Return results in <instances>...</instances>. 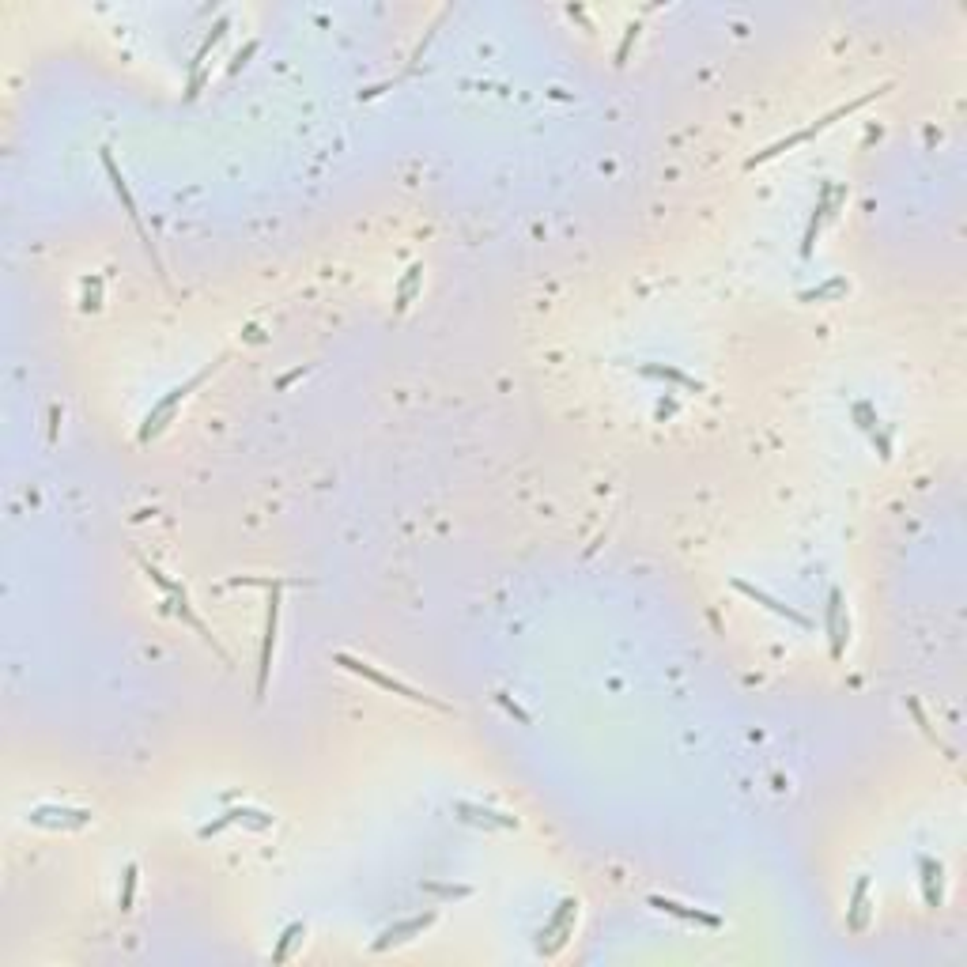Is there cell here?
<instances>
[{
    "label": "cell",
    "mask_w": 967,
    "mask_h": 967,
    "mask_svg": "<svg viewBox=\"0 0 967 967\" xmlns=\"http://www.w3.org/2000/svg\"><path fill=\"white\" fill-rule=\"evenodd\" d=\"M673 412H677V405H673V401H662V405H658V416H662V420H669Z\"/></svg>",
    "instance_id": "cell-33"
},
{
    "label": "cell",
    "mask_w": 967,
    "mask_h": 967,
    "mask_svg": "<svg viewBox=\"0 0 967 967\" xmlns=\"http://www.w3.org/2000/svg\"><path fill=\"white\" fill-rule=\"evenodd\" d=\"M435 918H439V911H424V915H412V918H397V922H390L382 934L371 941V952H390V949H401V945H408V941H416V937H424L431 926H435Z\"/></svg>",
    "instance_id": "cell-12"
},
{
    "label": "cell",
    "mask_w": 967,
    "mask_h": 967,
    "mask_svg": "<svg viewBox=\"0 0 967 967\" xmlns=\"http://www.w3.org/2000/svg\"><path fill=\"white\" fill-rule=\"evenodd\" d=\"M733 590L745 597V601H752V605H760V609H767L771 616H779V620H786V624H794V628L801 631H813L816 624L805 616V612L790 609V605H782L779 597H771L767 590H760V586H752V582H745V578H733Z\"/></svg>",
    "instance_id": "cell-15"
},
{
    "label": "cell",
    "mask_w": 967,
    "mask_h": 967,
    "mask_svg": "<svg viewBox=\"0 0 967 967\" xmlns=\"http://www.w3.org/2000/svg\"><path fill=\"white\" fill-rule=\"evenodd\" d=\"M227 828H246V832H269V828H276V816L265 813V809H254V805H231V809H223L212 824H204L201 839H212V835L227 832Z\"/></svg>",
    "instance_id": "cell-11"
},
{
    "label": "cell",
    "mask_w": 967,
    "mask_h": 967,
    "mask_svg": "<svg viewBox=\"0 0 967 967\" xmlns=\"http://www.w3.org/2000/svg\"><path fill=\"white\" fill-rule=\"evenodd\" d=\"M575 922H578V900H560V907L548 915V922L541 926V934H537V952L541 956H556V952L571 941V934H575Z\"/></svg>",
    "instance_id": "cell-10"
},
{
    "label": "cell",
    "mask_w": 967,
    "mask_h": 967,
    "mask_svg": "<svg viewBox=\"0 0 967 967\" xmlns=\"http://www.w3.org/2000/svg\"><path fill=\"white\" fill-rule=\"evenodd\" d=\"M847 204V189L835 186L832 178H824L820 182V193H816V204H813V216H809V223H805V235H801V257H813L816 242H820V231L828 227V223L839 216V208Z\"/></svg>",
    "instance_id": "cell-7"
},
{
    "label": "cell",
    "mask_w": 967,
    "mask_h": 967,
    "mask_svg": "<svg viewBox=\"0 0 967 967\" xmlns=\"http://www.w3.org/2000/svg\"><path fill=\"white\" fill-rule=\"evenodd\" d=\"M854 424H858V431H866V435H873L877 427H881V416H877V408L869 405V401H854Z\"/></svg>",
    "instance_id": "cell-27"
},
{
    "label": "cell",
    "mask_w": 967,
    "mask_h": 967,
    "mask_svg": "<svg viewBox=\"0 0 967 967\" xmlns=\"http://www.w3.org/2000/svg\"><path fill=\"white\" fill-rule=\"evenodd\" d=\"M84 299H80V310H87V314H95L102 306V276L95 272V276H84Z\"/></svg>",
    "instance_id": "cell-26"
},
{
    "label": "cell",
    "mask_w": 967,
    "mask_h": 967,
    "mask_svg": "<svg viewBox=\"0 0 967 967\" xmlns=\"http://www.w3.org/2000/svg\"><path fill=\"white\" fill-rule=\"evenodd\" d=\"M869 442H873V450L881 454V461H892V442H888V427H877L873 435H869Z\"/></svg>",
    "instance_id": "cell-31"
},
{
    "label": "cell",
    "mask_w": 967,
    "mask_h": 967,
    "mask_svg": "<svg viewBox=\"0 0 967 967\" xmlns=\"http://www.w3.org/2000/svg\"><path fill=\"white\" fill-rule=\"evenodd\" d=\"M450 809H454L461 824H473V828H484V832H518L522 828V820L514 813L488 809V805H476V801H454Z\"/></svg>",
    "instance_id": "cell-14"
},
{
    "label": "cell",
    "mask_w": 967,
    "mask_h": 967,
    "mask_svg": "<svg viewBox=\"0 0 967 967\" xmlns=\"http://www.w3.org/2000/svg\"><path fill=\"white\" fill-rule=\"evenodd\" d=\"M31 828H46V832H84L95 824L91 809H72V805H34L27 813Z\"/></svg>",
    "instance_id": "cell-9"
},
{
    "label": "cell",
    "mask_w": 967,
    "mask_h": 967,
    "mask_svg": "<svg viewBox=\"0 0 967 967\" xmlns=\"http://www.w3.org/2000/svg\"><path fill=\"white\" fill-rule=\"evenodd\" d=\"M306 371H310V367H295V371H288L284 378H276V390H288L291 382H295V378H303Z\"/></svg>",
    "instance_id": "cell-32"
},
{
    "label": "cell",
    "mask_w": 967,
    "mask_h": 967,
    "mask_svg": "<svg viewBox=\"0 0 967 967\" xmlns=\"http://www.w3.org/2000/svg\"><path fill=\"white\" fill-rule=\"evenodd\" d=\"M254 53H257V38H250V42H246V46H242V50H238L235 57H231V65H227V76H238L242 68L250 65V57H254Z\"/></svg>",
    "instance_id": "cell-29"
},
{
    "label": "cell",
    "mask_w": 967,
    "mask_h": 967,
    "mask_svg": "<svg viewBox=\"0 0 967 967\" xmlns=\"http://www.w3.org/2000/svg\"><path fill=\"white\" fill-rule=\"evenodd\" d=\"M650 907L662 911V915L677 918V922H688V926H703V930H722V918L711 915V911H699V907H688L680 900H669V896H650Z\"/></svg>",
    "instance_id": "cell-18"
},
{
    "label": "cell",
    "mask_w": 967,
    "mask_h": 967,
    "mask_svg": "<svg viewBox=\"0 0 967 967\" xmlns=\"http://www.w3.org/2000/svg\"><path fill=\"white\" fill-rule=\"evenodd\" d=\"M639 34H643V23H628V27H624V38H620V46H616V68L628 65V53H631V46L639 42Z\"/></svg>",
    "instance_id": "cell-28"
},
{
    "label": "cell",
    "mask_w": 967,
    "mask_h": 967,
    "mask_svg": "<svg viewBox=\"0 0 967 967\" xmlns=\"http://www.w3.org/2000/svg\"><path fill=\"white\" fill-rule=\"evenodd\" d=\"M892 91V84H881V87H873V91H866V95H858L854 102H843V106H835L832 114H824V118H816L813 125H805V129H798V133H790V136H782V140H775V144H767L764 152H756L752 159H745V170H756V167H764V163H771V159H779V155H786V152H794V148H801V144H809L813 136H820V133H828L832 129L835 121L839 118H850L854 110H862L866 102H877L881 95H888Z\"/></svg>",
    "instance_id": "cell-3"
},
{
    "label": "cell",
    "mask_w": 967,
    "mask_h": 967,
    "mask_svg": "<svg viewBox=\"0 0 967 967\" xmlns=\"http://www.w3.org/2000/svg\"><path fill=\"white\" fill-rule=\"evenodd\" d=\"M843 295H850V280L847 276H832V280H824L816 288L798 291V303H839Z\"/></svg>",
    "instance_id": "cell-22"
},
{
    "label": "cell",
    "mask_w": 967,
    "mask_h": 967,
    "mask_svg": "<svg viewBox=\"0 0 967 967\" xmlns=\"http://www.w3.org/2000/svg\"><path fill=\"white\" fill-rule=\"evenodd\" d=\"M907 711L915 714V722H918V726H922V733H926V737H930V741H934V745L941 748V752H945L949 760H956V752H952V745H945V741L937 737V730H934V726H930V718H926V714H922V707H918V699H907Z\"/></svg>",
    "instance_id": "cell-24"
},
{
    "label": "cell",
    "mask_w": 967,
    "mask_h": 967,
    "mask_svg": "<svg viewBox=\"0 0 967 967\" xmlns=\"http://www.w3.org/2000/svg\"><path fill=\"white\" fill-rule=\"evenodd\" d=\"M303 937H306V922H303V918H295V922H288V926L280 930V937H276V945H272V952H269V960H272V964H288L291 956H295V949L303 945Z\"/></svg>",
    "instance_id": "cell-21"
},
{
    "label": "cell",
    "mask_w": 967,
    "mask_h": 967,
    "mask_svg": "<svg viewBox=\"0 0 967 967\" xmlns=\"http://www.w3.org/2000/svg\"><path fill=\"white\" fill-rule=\"evenodd\" d=\"M333 662H337L340 669H348L352 677L367 680V684H374V688H382V692H390V696H401V699H408V703H416V707H431V711L450 714V707H446L442 699L424 696L420 688H412V684H405V680H397V677H390V673H382V669H374L371 662H363V658H356V654H344V650H340V654H337V658H333Z\"/></svg>",
    "instance_id": "cell-4"
},
{
    "label": "cell",
    "mask_w": 967,
    "mask_h": 967,
    "mask_svg": "<svg viewBox=\"0 0 967 967\" xmlns=\"http://www.w3.org/2000/svg\"><path fill=\"white\" fill-rule=\"evenodd\" d=\"M420 288H424V265L412 261V265L405 269V276L397 280V291H393V314H405L408 306L416 303Z\"/></svg>",
    "instance_id": "cell-20"
},
{
    "label": "cell",
    "mask_w": 967,
    "mask_h": 967,
    "mask_svg": "<svg viewBox=\"0 0 967 967\" xmlns=\"http://www.w3.org/2000/svg\"><path fill=\"white\" fill-rule=\"evenodd\" d=\"M424 892L427 896H439V900H469L473 896L469 884H435V881H424Z\"/></svg>",
    "instance_id": "cell-25"
},
{
    "label": "cell",
    "mask_w": 967,
    "mask_h": 967,
    "mask_svg": "<svg viewBox=\"0 0 967 967\" xmlns=\"http://www.w3.org/2000/svg\"><path fill=\"white\" fill-rule=\"evenodd\" d=\"M847 934H866L869 922H873V900H869V873H858V881L850 888L847 903Z\"/></svg>",
    "instance_id": "cell-17"
},
{
    "label": "cell",
    "mask_w": 967,
    "mask_h": 967,
    "mask_svg": "<svg viewBox=\"0 0 967 967\" xmlns=\"http://www.w3.org/2000/svg\"><path fill=\"white\" fill-rule=\"evenodd\" d=\"M495 703H499V707H503V711H507L510 718H518L522 726H529V722H533V718H529V714L522 711V707H518V703H514V699L507 696V692H495Z\"/></svg>",
    "instance_id": "cell-30"
},
{
    "label": "cell",
    "mask_w": 967,
    "mask_h": 967,
    "mask_svg": "<svg viewBox=\"0 0 967 967\" xmlns=\"http://www.w3.org/2000/svg\"><path fill=\"white\" fill-rule=\"evenodd\" d=\"M140 571L148 575V582H152V586H159V594H163V601H167V612H170V616H178V620H182L186 628H193V635H201V643L212 646V654H216V658H220L223 665H235V662H231V654L223 650L220 639L212 635V628H208V624L201 620V612L193 609V601H189V590L182 586V582H178V578L163 575V571H159L155 563H148V560H140Z\"/></svg>",
    "instance_id": "cell-1"
},
{
    "label": "cell",
    "mask_w": 967,
    "mask_h": 967,
    "mask_svg": "<svg viewBox=\"0 0 967 967\" xmlns=\"http://www.w3.org/2000/svg\"><path fill=\"white\" fill-rule=\"evenodd\" d=\"M99 163L102 170H106V178H110V189H114V197L121 201V208H125V216H129V223L136 227V235H140V242H144V250L152 254L155 261V272L163 276V261H159V254H155V242L152 235H148V227H144V220H140V204H136L133 189H129V182H125V174L118 170V159H114V152L110 148H99Z\"/></svg>",
    "instance_id": "cell-6"
},
{
    "label": "cell",
    "mask_w": 967,
    "mask_h": 967,
    "mask_svg": "<svg viewBox=\"0 0 967 967\" xmlns=\"http://www.w3.org/2000/svg\"><path fill=\"white\" fill-rule=\"evenodd\" d=\"M227 27H231V19H227V16L216 19V23H212V31L204 34V42H201V46H197V53L189 57V72H186V102H193V99H197V95H201V91H204V80H208V76H204V65H208V53L216 50V46H220L223 38H227Z\"/></svg>",
    "instance_id": "cell-13"
},
{
    "label": "cell",
    "mask_w": 967,
    "mask_h": 967,
    "mask_svg": "<svg viewBox=\"0 0 967 967\" xmlns=\"http://www.w3.org/2000/svg\"><path fill=\"white\" fill-rule=\"evenodd\" d=\"M918 888H922V903L930 911L945 907V866L930 854H918Z\"/></svg>",
    "instance_id": "cell-16"
},
{
    "label": "cell",
    "mask_w": 967,
    "mask_h": 967,
    "mask_svg": "<svg viewBox=\"0 0 967 967\" xmlns=\"http://www.w3.org/2000/svg\"><path fill=\"white\" fill-rule=\"evenodd\" d=\"M824 635H828V654L832 662H843L850 646V612H847V597L839 586L828 590V601H824Z\"/></svg>",
    "instance_id": "cell-8"
},
{
    "label": "cell",
    "mask_w": 967,
    "mask_h": 967,
    "mask_svg": "<svg viewBox=\"0 0 967 967\" xmlns=\"http://www.w3.org/2000/svg\"><path fill=\"white\" fill-rule=\"evenodd\" d=\"M136 884H140V869H136V862H129V866H125V873H121V888H118V911H121V915H129V911H133Z\"/></svg>",
    "instance_id": "cell-23"
},
{
    "label": "cell",
    "mask_w": 967,
    "mask_h": 967,
    "mask_svg": "<svg viewBox=\"0 0 967 967\" xmlns=\"http://www.w3.org/2000/svg\"><path fill=\"white\" fill-rule=\"evenodd\" d=\"M635 371L643 374V378H650V382H665V386H680V390L688 393H703V382L699 378L684 374L680 367H669V363H639Z\"/></svg>",
    "instance_id": "cell-19"
},
{
    "label": "cell",
    "mask_w": 967,
    "mask_h": 967,
    "mask_svg": "<svg viewBox=\"0 0 967 967\" xmlns=\"http://www.w3.org/2000/svg\"><path fill=\"white\" fill-rule=\"evenodd\" d=\"M223 363H227V356L212 359V363H204L201 371H193V374H189V378H186V382H182V386H174V390L163 393V397H159V401H155V405L148 408V416L140 420V431H136V442H140V446H148V442L159 439V435H163V431H167V427L174 424V416H178V408L186 405L189 397H193V393L201 390L204 382H208L212 374L220 371Z\"/></svg>",
    "instance_id": "cell-2"
},
{
    "label": "cell",
    "mask_w": 967,
    "mask_h": 967,
    "mask_svg": "<svg viewBox=\"0 0 967 967\" xmlns=\"http://www.w3.org/2000/svg\"><path fill=\"white\" fill-rule=\"evenodd\" d=\"M280 612H284V590H269V601H265V631H261V646H257L254 699H265V692H269L272 658H276V643H280Z\"/></svg>",
    "instance_id": "cell-5"
}]
</instances>
